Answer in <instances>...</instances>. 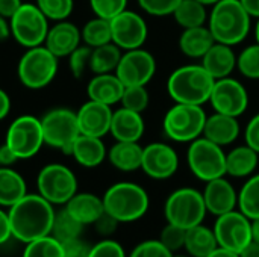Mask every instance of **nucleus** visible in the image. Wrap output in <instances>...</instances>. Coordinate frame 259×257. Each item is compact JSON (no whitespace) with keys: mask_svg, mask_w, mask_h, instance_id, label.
Segmentation results:
<instances>
[{"mask_svg":"<svg viewBox=\"0 0 259 257\" xmlns=\"http://www.w3.org/2000/svg\"><path fill=\"white\" fill-rule=\"evenodd\" d=\"M121 55H123V50L114 42L94 47L91 50V58H90V71L94 74L115 73L118 62L121 59Z\"/></svg>","mask_w":259,"mask_h":257,"instance_id":"2f4dec72","label":"nucleus"},{"mask_svg":"<svg viewBox=\"0 0 259 257\" xmlns=\"http://www.w3.org/2000/svg\"><path fill=\"white\" fill-rule=\"evenodd\" d=\"M200 61L203 68L215 80L229 77L237 70V55L234 47L217 41L211 45V48L205 53V56Z\"/></svg>","mask_w":259,"mask_h":257,"instance_id":"5701e85b","label":"nucleus"},{"mask_svg":"<svg viewBox=\"0 0 259 257\" xmlns=\"http://www.w3.org/2000/svg\"><path fill=\"white\" fill-rule=\"evenodd\" d=\"M244 139L249 147H252L256 153H259V114L253 115L244 130Z\"/></svg>","mask_w":259,"mask_h":257,"instance_id":"8fccbe9b","label":"nucleus"},{"mask_svg":"<svg viewBox=\"0 0 259 257\" xmlns=\"http://www.w3.org/2000/svg\"><path fill=\"white\" fill-rule=\"evenodd\" d=\"M91 47L79 45L70 56H68V68L76 79H80L87 70H90V58H91Z\"/></svg>","mask_w":259,"mask_h":257,"instance_id":"37998d69","label":"nucleus"},{"mask_svg":"<svg viewBox=\"0 0 259 257\" xmlns=\"http://www.w3.org/2000/svg\"><path fill=\"white\" fill-rule=\"evenodd\" d=\"M206 257H240L238 253L235 251H231L228 248H223V247H217L212 253H209Z\"/></svg>","mask_w":259,"mask_h":257,"instance_id":"bf43d9fd","label":"nucleus"},{"mask_svg":"<svg viewBox=\"0 0 259 257\" xmlns=\"http://www.w3.org/2000/svg\"><path fill=\"white\" fill-rule=\"evenodd\" d=\"M146 130V123L143 114L120 108L114 111L111 130L109 133L114 136L115 141H126V142H138Z\"/></svg>","mask_w":259,"mask_h":257,"instance_id":"4be33fe9","label":"nucleus"},{"mask_svg":"<svg viewBox=\"0 0 259 257\" xmlns=\"http://www.w3.org/2000/svg\"><path fill=\"white\" fill-rule=\"evenodd\" d=\"M41 126L44 142L52 148L61 150L67 156H71L73 144L80 135L76 112L67 108L50 109L41 118Z\"/></svg>","mask_w":259,"mask_h":257,"instance_id":"1a4fd4ad","label":"nucleus"},{"mask_svg":"<svg viewBox=\"0 0 259 257\" xmlns=\"http://www.w3.org/2000/svg\"><path fill=\"white\" fill-rule=\"evenodd\" d=\"M71 156L83 168H96L108 158V150L102 138L79 135L73 144Z\"/></svg>","mask_w":259,"mask_h":257,"instance_id":"393cba45","label":"nucleus"},{"mask_svg":"<svg viewBox=\"0 0 259 257\" xmlns=\"http://www.w3.org/2000/svg\"><path fill=\"white\" fill-rule=\"evenodd\" d=\"M182 0H138L140 8L152 17L173 15L175 9Z\"/></svg>","mask_w":259,"mask_h":257,"instance_id":"c03bdc74","label":"nucleus"},{"mask_svg":"<svg viewBox=\"0 0 259 257\" xmlns=\"http://www.w3.org/2000/svg\"><path fill=\"white\" fill-rule=\"evenodd\" d=\"M240 257H259V244L255 241H250L240 253Z\"/></svg>","mask_w":259,"mask_h":257,"instance_id":"4d7b16f0","label":"nucleus"},{"mask_svg":"<svg viewBox=\"0 0 259 257\" xmlns=\"http://www.w3.org/2000/svg\"><path fill=\"white\" fill-rule=\"evenodd\" d=\"M237 70L250 80H259V44H250L237 55Z\"/></svg>","mask_w":259,"mask_h":257,"instance_id":"4c0bfd02","label":"nucleus"},{"mask_svg":"<svg viewBox=\"0 0 259 257\" xmlns=\"http://www.w3.org/2000/svg\"><path fill=\"white\" fill-rule=\"evenodd\" d=\"M173 257H191L190 254H181V253H175Z\"/></svg>","mask_w":259,"mask_h":257,"instance_id":"0e129e2a","label":"nucleus"},{"mask_svg":"<svg viewBox=\"0 0 259 257\" xmlns=\"http://www.w3.org/2000/svg\"><path fill=\"white\" fill-rule=\"evenodd\" d=\"M127 257H173V253L168 251L159 239H147L135 245Z\"/></svg>","mask_w":259,"mask_h":257,"instance_id":"a18cd8bd","label":"nucleus"},{"mask_svg":"<svg viewBox=\"0 0 259 257\" xmlns=\"http://www.w3.org/2000/svg\"><path fill=\"white\" fill-rule=\"evenodd\" d=\"M11 36V23L9 18L0 15V41H6Z\"/></svg>","mask_w":259,"mask_h":257,"instance_id":"13d9d810","label":"nucleus"},{"mask_svg":"<svg viewBox=\"0 0 259 257\" xmlns=\"http://www.w3.org/2000/svg\"><path fill=\"white\" fill-rule=\"evenodd\" d=\"M36 188L38 194L53 206L67 204L77 192V179L68 167L62 164H49L38 173Z\"/></svg>","mask_w":259,"mask_h":257,"instance_id":"9b49d317","label":"nucleus"},{"mask_svg":"<svg viewBox=\"0 0 259 257\" xmlns=\"http://www.w3.org/2000/svg\"><path fill=\"white\" fill-rule=\"evenodd\" d=\"M259 165V153L252 147L238 145L226 153V176L235 179H247L256 173Z\"/></svg>","mask_w":259,"mask_h":257,"instance_id":"cd10ccee","label":"nucleus"},{"mask_svg":"<svg viewBox=\"0 0 259 257\" xmlns=\"http://www.w3.org/2000/svg\"><path fill=\"white\" fill-rule=\"evenodd\" d=\"M199 2H202V3L206 5V6H212V5H215L217 2H220V0H199Z\"/></svg>","mask_w":259,"mask_h":257,"instance_id":"680f3d73","label":"nucleus"},{"mask_svg":"<svg viewBox=\"0 0 259 257\" xmlns=\"http://www.w3.org/2000/svg\"><path fill=\"white\" fill-rule=\"evenodd\" d=\"M215 42L208 24L182 29V33L179 36V50L184 56L190 59H202L205 53L211 48V45Z\"/></svg>","mask_w":259,"mask_h":257,"instance_id":"bb28decb","label":"nucleus"},{"mask_svg":"<svg viewBox=\"0 0 259 257\" xmlns=\"http://www.w3.org/2000/svg\"><path fill=\"white\" fill-rule=\"evenodd\" d=\"M219 247L215 233L211 227L202 224L187 230L184 250L191 257H206Z\"/></svg>","mask_w":259,"mask_h":257,"instance_id":"7c9ffc66","label":"nucleus"},{"mask_svg":"<svg viewBox=\"0 0 259 257\" xmlns=\"http://www.w3.org/2000/svg\"><path fill=\"white\" fill-rule=\"evenodd\" d=\"M83 224H80L65 208L61 209L59 212H55V218H53V226H52V232L50 235L58 239L59 242L73 239V238H79L83 232Z\"/></svg>","mask_w":259,"mask_h":257,"instance_id":"c9c22d12","label":"nucleus"},{"mask_svg":"<svg viewBox=\"0 0 259 257\" xmlns=\"http://www.w3.org/2000/svg\"><path fill=\"white\" fill-rule=\"evenodd\" d=\"M106 159L115 170L123 171V173H132V171L141 170L143 147L138 142L117 141L108 150Z\"/></svg>","mask_w":259,"mask_h":257,"instance_id":"c85d7f7f","label":"nucleus"},{"mask_svg":"<svg viewBox=\"0 0 259 257\" xmlns=\"http://www.w3.org/2000/svg\"><path fill=\"white\" fill-rule=\"evenodd\" d=\"M12 238L27 244L50 235L55 209L39 194H26L20 201L9 208Z\"/></svg>","mask_w":259,"mask_h":257,"instance_id":"f257e3e1","label":"nucleus"},{"mask_svg":"<svg viewBox=\"0 0 259 257\" xmlns=\"http://www.w3.org/2000/svg\"><path fill=\"white\" fill-rule=\"evenodd\" d=\"M35 5L49 20L62 21L71 15L74 0H36Z\"/></svg>","mask_w":259,"mask_h":257,"instance_id":"ea45409f","label":"nucleus"},{"mask_svg":"<svg viewBox=\"0 0 259 257\" xmlns=\"http://www.w3.org/2000/svg\"><path fill=\"white\" fill-rule=\"evenodd\" d=\"M209 103L214 112L241 117L249 108V92L246 86L232 76L215 80Z\"/></svg>","mask_w":259,"mask_h":257,"instance_id":"2eb2a0df","label":"nucleus"},{"mask_svg":"<svg viewBox=\"0 0 259 257\" xmlns=\"http://www.w3.org/2000/svg\"><path fill=\"white\" fill-rule=\"evenodd\" d=\"M255 38H256V42L259 44V18L256 20V24H255Z\"/></svg>","mask_w":259,"mask_h":257,"instance_id":"e2e57ef3","label":"nucleus"},{"mask_svg":"<svg viewBox=\"0 0 259 257\" xmlns=\"http://www.w3.org/2000/svg\"><path fill=\"white\" fill-rule=\"evenodd\" d=\"M88 257H127L124 248L111 238H103L100 242L91 247Z\"/></svg>","mask_w":259,"mask_h":257,"instance_id":"49530a36","label":"nucleus"},{"mask_svg":"<svg viewBox=\"0 0 259 257\" xmlns=\"http://www.w3.org/2000/svg\"><path fill=\"white\" fill-rule=\"evenodd\" d=\"M238 211L249 220L259 218V173L247 177L238 191Z\"/></svg>","mask_w":259,"mask_h":257,"instance_id":"72a5a7b5","label":"nucleus"},{"mask_svg":"<svg viewBox=\"0 0 259 257\" xmlns=\"http://www.w3.org/2000/svg\"><path fill=\"white\" fill-rule=\"evenodd\" d=\"M82 41L80 29L67 20L56 21L53 26L49 27L44 45L59 59V58H68Z\"/></svg>","mask_w":259,"mask_h":257,"instance_id":"aec40b11","label":"nucleus"},{"mask_svg":"<svg viewBox=\"0 0 259 257\" xmlns=\"http://www.w3.org/2000/svg\"><path fill=\"white\" fill-rule=\"evenodd\" d=\"M17 161H20L18 156L6 144L0 145V164H2V167H11Z\"/></svg>","mask_w":259,"mask_h":257,"instance_id":"864d4df0","label":"nucleus"},{"mask_svg":"<svg viewBox=\"0 0 259 257\" xmlns=\"http://www.w3.org/2000/svg\"><path fill=\"white\" fill-rule=\"evenodd\" d=\"M206 117L202 106L175 103L164 115L162 132L173 142L190 144L203 135Z\"/></svg>","mask_w":259,"mask_h":257,"instance_id":"39448f33","label":"nucleus"},{"mask_svg":"<svg viewBox=\"0 0 259 257\" xmlns=\"http://www.w3.org/2000/svg\"><path fill=\"white\" fill-rule=\"evenodd\" d=\"M9 111H11V98L8 92L0 88V121L9 115Z\"/></svg>","mask_w":259,"mask_h":257,"instance_id":"5fc2aeb1","label":"nucleus"},{"mask_svg":"<svg viewBox=\"0 0 259 257\" xmlns=\"http://www.w3.org/2000/svg\"><path fill=\"white\" fill-rule=\"evenodd\" d=\"M9 238H12L9 215H8V212L0 209V245L5 244Z\"/></svg>","mask_w":259,"mask_h":257,"instance_id":"3c124183","label":"nucleus"},{"mask_svg":"<svg viewBox=\"0 0 259 257\" xmlns=\"http://www.w3.org/2000/svg\"><path fill=\"white\" fill-rule=\"evenodd\" d=\"M240 133H241V126L237 117L212 112L211 115L206 117L202 136H205L206 139H209L211 142L220 147H228L238 139Z\"/></svg>","mask_w":259,"mask_h":257,"instance_id":"412c9836","label":"nucleus"},{"mask_svg":"<svg viewBox=\"0 0 259 257\" xmlns=\"http://www.w3.org/2000/svg\"><path fill=\"white\" fill-rule=\"evenodd\" d=\"M252 18H259V0H240Z\"/></svg>","mask_w":259,"mask_h":257,"instance_id":"6e6d98bb","label":"nucleus"},{"mask_svg":"<svg viewBox=\"0 0 259 257\" xmlns=\"http://www.w3.org/2000/svg\"><path fill=\"white\" fill-rule=\"evenodd\" d=\"M23 257H64L62 244L52 235L26 244Z\"/></svg>","mask_w":259,"mask_h":257,"instance_id":"e433bc0d","label":"nucleus"},{"mask_svg":"<svg viewBox=\"0 0 259 257\" xmlns=\"http://www.w3.org/2000/svg\"><path fill=\"white\" fill-rule=\"evenodd\" d=\"M219 247L240 253L252 241V220L238 209L215 217L212 227Z\"/></svg>","mask_w":259,"mask_h":257,"instance_id":"ddd939ff","label":"nucleus"},{"mask_svg":"<svg viewBox=\"0 0 259 257\" xmlns=\"http://www.w3.org/2000/svg\"><path fill=\"white\" fill-rule=\"evenodd\" d=\"M141 170L153 180H167L179 170V155L170 144L150 142L143 147Z\"/></svg>","mask_w":259,"mask_h":257,"instance_id":"f3484780","label":"nucleus"},{"mask_svg":"<svg viewBox=\"0 0 259 257\" xmlns=\"http://www.w3.org/2000/svg\"><path fill=\"white\" fill-rule=\"evenodd\" d=\"M252 241L259 244V218L252 220Z\"/></svg>","mask_w":259,"mask_h":257,"instance_id":"052dcab7","label":"nucleus"},{"mask_svg":"<svg viewBox=\"0 0 259 257\" xmlns=\"http://www.w3.org/2000/svg\"><path fill=\"white\" fill-rule=\"evenodd\" d=\"M123 91H124V85L117 77L115 73L94 74L87 85L88 98L108 106L120 103Z\"/></svg>","mask_w":259,"mask_h":257,"instance_id":"b1692460","label":"nucleus"},{"mask_svg":"<svg viewBox=\"0 0 259 257\" xmlns=\"http://www.w3.org/2000/svg\"><path fill=\"white\" fill-rule=\"evenodd\" d=\"M5 144L18 156V159L33 158L46 144L41 118L33 115L15 118L8 127Z\"/></svg>","mask_w":259,"mask_h":257,"instance_id":"f8f14e48","label":"nucleus"},{"mask_svg":"<svg viewBox=\"0 0 259 257\" xmlns=\"http://www.w3.org/2000/svg\"><path fill=\"white\" fill-rule=\"evenodd\" d=\"M0 167H2V164H0Z\"/></svg>","mask_w":259,"mask_h":257,"instance_id":"69168bd1","label":"nucleus"},{"mask_svg":"<svg viewBox=\"0 0 259 257\" xmlns=\"http://www.w3.org/2000/svg\"><path fill=\"white\" fill-rule=\"evenodd\" d=\"M21 5H23L21 0H0V15L11 20V17L18 11Z\"/></svg>","mask_w":259,"mask_h":257,"instance_id":"603ef678","label":"nucleus"},{"mask_svg":"<svg viewBox=\"0 0 259 257\" xmlns=\"http://www.w3.org/2000/svg\"><path fill=\"white\" fill-rule=\"evenodd\" d=\"M27 194L26 180L11 167H0V206L11 208Z\"/></svg>","mask_w":259,"mask_h":257,"instance_id":"c756f323","label":"nucleus"},{"mask_svg":"<svg viewBox=\"0 0 259 257\" xmlns=\"http://www.w3.org/2000/svg\"><path fill=\"white\" fill-rule=\"evenodd\" d=\"M202 195L208 214H212L214 217L238 209V191L225 176L206 182Z\"/></svg>","mask_w":259,"mask_h":257,"instance_id":"6ab92c4d","label":"nucleus"},{"mask_svg":"<svg viewBox=\"0 0 259 257\" xmlns=\"http://www.w3.org/2000/svg\"><path fill=\"white\" fill-rule=\"evenodd\" d=\"M11 36L24 48L42 45L49 32V18L35 3H23L11 17Z\"/></svg>","mask_w":259,"mask_h":257,"instance_id":"9d476101","label":"nucleus"},{"mask_svg":"<svg viewBox=\"0 0 259 257\" xmlns=\"http://www.w3.org/2000/svg\"><path fill=\"white\" fill-rule=\"evenodd\" d=\"M215 79L202 64H187L171 71L167 79V92L175 103L203 106L209 101Z\"/></svg>","mask_w":259,"mask_h":257,"instance_id":"f03ea898","label":"nucleus"},{"mask_svg":"<svg viewBox=\"0 0 259 257\" xmlns=\"http://www.w3.org/2000/svg\"><path fill=\"white\" fill-rule=\"evenodd\" d=\"M80 33H82V41L85 42V45L91 48L112 42L111 20L94 17L83 24V27L80 29Z\"/></svg>","mask_w":259,"mask_h":257,"instance_id":"f704fd0d","label":"nucleus"},{"mask_svg":"<svg viewBox=\"0 0 259 257\" xmlns=\"http://www.w3.org/2000/svg\"><path fill=\"white\" fill-rule=\"evenodd\" d=\"M208 27L217 42L238 45L252 29V17L240 0H220L211 6Z\"/></svg>","mask_w":259,"mask_h":257,"instance_id":"7ed1b4c3","label":"nucleus"},{"mask_svg":"<svg viewBox=\"0 0 259 257\" xmlns=\"http://www.w3.org/2000/svg\"><path fill=\"white\" fill-rule=\"evenodd\" d=\"M120 103L126 109L143 114L149 108L150 94L146 86H124Z\"/></svg>","mask_w":259,"mask_h":257,"instance_id":"58836bf2","label":"nucleus"},{"mask_svg":"<svg viewBox=\"0 0 259 257\" xmlns=\"http://www.w3.org/2000/svg\"><path fill=\"white\" fill-rule=\"evenodd\" d=\"M185 238H187V230L185 229L167 223L162 227L158 239L161 241V244L168 251H171L175 254V253H179V251L184 250V247H185Z\"/></svg>","mask_w":259,"mask_h":257,"instance_id":"a19ab883","label":"nucleus"},{"mask_svg":"<svg viewBox=\"0 0 259 257\" xmlns=\"http://www.w3.org/2000/svg\"><path fill=\"white\" fill-rule=\"evenodd\" d=\"M64 208L83 226L94 224L105 212L103 200L91 192H76Z\"/></svg>","mask_w":259,"mask_h":257,"instance_id":"a878e982","label":"nucleus"},{"mask_svg":"<svg viewBox=\"0 0 259 257\" xmlns=\"http://www.w3.org/2000/svg\"><path fill=\"white\" fill-rule=\"evenodd\" d=\"M58 73V58L42 44L27 48L18 61L17 76L27 89H42L49 86Z\"/></svg>","mask_w":259,"mask_h":257,"instance_id":"423d86ee","label":"nucleus"},{"mask_svg":"<svg viewBox=\"0 0 259 257\" xmlns=\"http://www.w3.org/2000/svg\"><path fill=\"white\" fill-rule=\"evenodd\" d=\"M208 211L203 195L194 188H178L165 200L164 215L167 223L179 226L185 230L203 223Z\"/></svg>","mask_w":259,"mask_h":257,"instance_id":"0eeeda50","label":"nucleus"},{"mask_svg":"<svg viewBox=\"0 0 259 257\" xmlns=\"http://www.w3.org/2000/svg\"><path fill=\"white\" fill-rule=\"evenodd\" d=\"M187 164L191 174L203 183L226 176V153L223 147L205 136L188 144Z\"/></svg>","mask_w":259,"mask_h":257,"instance_id":"6e6552de","label":"nucleus"},{"mask_svg":"<svg viewBox=\"0 0 259 257\" xmlns=\"http://www.w3.org/2000/svg\"><path fill=\"white\" fill-rule=\"evenodd\" d=\"M105 212L112 215L120 224L141 220L150 206L147 191L134 182H118L106 189L102 197Z\"/></svg>","mask_w":259,"mask_h":257,"instance_id":"20e7f679","label":"nucleus"},{"mask_svg":"<svg viewBox=\"0 0 259 257\" xmlns=\"http://www.w3.org/2000/svg\"><path fill=\"white\" fill-rule=\"evenodd\" d=\"M118 224H120V223H118L112 215H109L108 212H103V214L97 218V221H96L93 226H94L96 232H97L102 238H111V236L117 232Z\"/></svg>","mask_w":259,"mask_h":257,"instance_id":"09e8293b","label":"nucleus"},{"mask_svg":"<svg viewBox=\"0 0 259 257\" xmlns=\"http://www.w3.org/2000/svg\"><path fill=\"white\" fill-rule=\"evenodd\" d=\"M112 114L114 111L111 106L88 98L76 112L80 135L103 138L111 130Z\"/></svg>","mask_w":259,"mask_h":257,"instance_id":"a211bd4d","label":"nucleus"},{"mask_svg":"<svg viewBox=\"0 0 259 257\" xmlns=\"http://www.w3.org/2000/svg\"><path fill=\"white\" fill-rule=\"evenodd\" d=\"M208 6L199 0H182L173 12L175 21L182 29L208 24Z\"/></svg>","mask_w":259,"mask_h":257,"instance_id":"473e14b6","label":"nucleus"},{"mask_svg":"<svg viewBox=\"0 0 259 257\" xmlns=\"http://www.w3.org/2000/svg\"><path fill=\"white\" fill-rule=\"evenodd\" d=\"M115 74L124 86H146L156 74V59L143 47L126 50L121 55Z\"/></svg>","mask_w":259,"mask_h":257,"instance_id":"4468645a","label":"nucleus"},{"mask_svg":"<svg viewBox=\"0 0 259 257\" xmlns=\"http://www.w3.org/2000/svg\"><path fill=\"white\" fill-rule=\"evenodd\" d=\"M112 42L123 52L141 48L149 36V27L144 17L135 11L124 9L111 20Z\"/></svg>","mask_w":259,"mask_h":257,"instance_id":"dca6fc26","label":"nucleus"},{"mask_svg":"<svg viewBox=\"0 0 259 257\" xmlns=\"http://www.w3.org/2000/svg\"><path fill=\"white\" fill-rule=\"evenodd\" d=\"M90 6L96 17L112 20L127 9V0H90Z\"/></svg>","mask_w":259,"mask_h":257,"instance_id":"79ce46f5","label":"nucleus"},{"mask_svg":"<svg viewBox=\"0 0 259 257\" xmlns=\"http://www.w3.org/2000/svg\"><path fill=\"white\" fill-rule=\"evenodd\" d=\"M62 244V250H64V257H88L91 251V245L83 241L80 236L79 238H73L68 241L61 242Z\"/></svg>","mask_w":259,"mask_h":257,"instance_id":"de8ad7c7","label":"nucleus"}]
</instances>
